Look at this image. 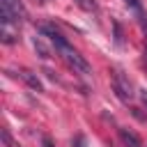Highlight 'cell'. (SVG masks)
Here are the masks:
<instances>
[{"mask_svg": "<svg viewBox=\"0 0 147 147\" xmlns=\"http://www.w3.org/2000/svg\"><path fill=\"white\" fill-rule=\"evenodd\" d=\"M0 16H2V23L18 25V21L25 16L23 2L21 0H0Z\"/></svg>", "mask_w": 147, "mask_h": 147, "instance_id": "cell-1", "label": "cell"}, {"mask_svg": "<svg viewBox=\"0 0 147 147\" xmlns=\"http://www.w3.org/2000/svg\"><path fill=\"white\" fill-rule=\"evenodd\" d=\"M113 90H115V94H117L122 101H129V99L133 96V87H131L129 78H126L122 71H115V74H113Z\"/></svg>", "mask_w": 147, "mask_h": 147, "instance_id": "cell-2", "label": "cell"}, {"mask_svg": "<svg viewBox=\"0 0 147 147\" xmlns=\"http://www.w3.org/2000/svg\"><path fill=\"white\" fill-rule=\"evenodd\" d=\"M119 138H122V142L126 147H142V140L133 131H129V129H119Z\"/></svg>", "mask_w": 147, "mask_h": 147, "instance_id": "cell-3", "label": "cell"}, {"mask_svg": "<svg viewBox=\"0 0 147 147\" xmlns=\"http://www.w3.org/2000/svg\"><path fill=\"white\" fill-rule=\"evenodd\" d=\"M21 78H23V80H25V83H28L32 90H37V92H41V90H44L41 80H39V78H37V76H34L30 69H21Z\"/></svg>", "mask_w": 147, "mask_h": 147, "instance_id": "cell-4", "label": "cell"}, {"mask_svg": "<svg viewBox=\"0 0 147 147\" xmlns=\"http://www.w3.org/2000/svg\"><path fill=\"white\" fill-rule=\"evenodd\" d=\"M11 25L14 23H2V41L5 44H14L16 41V32H14Z\"/></svg>", "mask_w": 147, "mask_h": 147, "instance_id": "cell-5", "label": "cell"}, {"mask_svg": "<svg viewBox=\"0 0 147 147\" xmlns=\"http://www.w3.org/2000/svg\"><path fill=\"white\" fill-rule=\"evenodd\" d=\"M32 44H34V48H37V53H39V57H44V60H48V57H51V51L44 46V41H41L39 37H34V41H32Z\"/></svg>", "mask_w": 147, "mask_h": 147, "instance_id": "cell-6", "label": "cell"}, {"mask_svg": "<svg viewBox=\"0 0 147 147\" xmlns=\"http://www.w3.org/2000/svg\"><path fill=\"white\" fill-rule=\"evenodd\" d=\"M124 2H126V5H129L136 14H138V18L145 23V14H142V5H140V0H124Z\"/></svg>", "mask_w": 147, "mask_h": 147, "instance_id": "cell-7", "label": "cell"}, {"mask_svg": "<svg viewBox=\"0 0 147 147\" xmlns=\"http://www.w3.org/2000/svg\"><path fill=\"white\" fill-rule=\"evenodd\" d=\"M78 7H83L85 11H96V2L94 0H76Z\"/></svg>", "mask_w": 147, "mask_h": 147, "instance_id": "cell-8", "label": "cell"}, {"mask_svg": "<svg viewBox=\"0 0 147 147\" xmlns=\"http://www.w3.org/2000/svg\"><path fill=\"white\" fill-rule=\"evenodd\" d=\"M2 140H5V145H7V147H16V142L11 140V136H9V131H7V129H2Z\"/></svg>", "mask_w": 147, "mask_h": 147, "instance_id": "cell-9", "label": "cell"}, {"mask_svg": "<svg viewBox=\"0 0 147 147\" xmlns=\"http://www.w3.org/2000/svg\"><path fill=\"white\" fill-rule=\"evenodd\" d=\"M41 147H55V145H53V140L48 136H41Z\"/></svg>", "mask_w": 147, "mask_h": 147, "instance_id": "cell-10", "label": "cell"}, {"mask_svg": "<svg viewBox=\"0 0 147 147\" xmlns=\"http://www.w3.org/2000/svg\"><path fill=\"white\" fill-rule=\"evenodd\" d=\"M74 147H85V138H83V136H78V138L74 140Z\"/></svg>", "mask_w": 147, "mask_h": 147, "instance_id": "cell-11", "label": "cell"}]
</instances>
